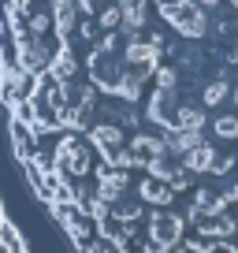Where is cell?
<instances>
[{
    "mask_svg": "<svg viewBox=\"0 0 238 253\" xmlns=\"http://www.w3.org/2000/svg\"><path fill=\"white\" fill-rule=\"evenodd\" d=\"M0 101L75 253H238V0H0Z\"/></svg>",
    "mask_w": 238,
    "mask_h": 253,
    "instance_id": "obj_1",
    "label": "cell"
},
{
    "mask_svg": "<svg viewBox=\"0 0 238 253\" xmlns=\"http://www.w3.org/2000/svg\"><path fill=\"white\" fill-rule=\"evenodd\" d=\"M0 253H30L23 246V238H19L15 223L8 220V212H4V205H0Z\"/></svg>",
    "mask_w": 238,
    "mask_h": 253,
    "instance_id": "obj_2",
    "label": "cell"
}]
</instances>
